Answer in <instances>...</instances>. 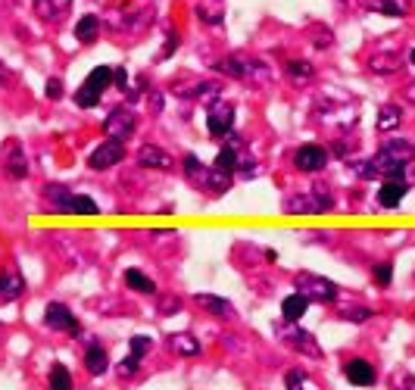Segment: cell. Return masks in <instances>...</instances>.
<instances>
[{"label": "cell", "mask_w": 415, "mask_h": 390, "mask_svg": "<svg viewBox=\"0 0 415 390\" xmlns=\"http://www.w3.org/2000/svg\"><path fill=\"white\" fill-rule=\"evenodd\" d=\"M69 212H72V216H97V212H100V206L94 203L91 197H85V194H75V197H72Z\"/></svg>", "instance_id": "33"}, {"label": "cell", "mask_w": 415, "mask_h": 390, "mask_svg": "<svg viewBox=\"0 0 415 390\" xmlns=\"http://www.w3.org/2000/svg\"><path fill=\"white\" fill-rule=\"evenodd\" d=\"M72 197H75V194H69V187H66V185H57V181L44 185V200H47V210H50V212H59V216H69Z\"/></svg>", "instance_id": "11"}, {"label": "cell", "mask_w": 415, "mask_h": 390, "mask_svg": "<svg viewBox=\"0 0 415 390\" xmlns=\"http://www.w3.org/2000/svg\"><path fill=\"white\" fill-rule=\"evenodd\" d=\"M135 129H138V116L129 106H116V110L103 119V131L116 140H129L131 134H135Z\"/></svg>", "instance_id": "5"}, {"label": "cell", "mask_w": 415, "mask_h": 390, "mask_svg": "<svg viewBox=\"0 0 415 390\" xmlns=\"http://www.w3.org/2000/svg\"><path fill=\"white\" fill-rule=\"evenodd\" d=\"M44 325L50 328V331L72 334V338H78V334H82V328H78V319H75V315H72L63 303H47V309H44Z\"/></svg>", "instance_id": "6"}, {"label": "cell", "mask_w": 415, "mask_h": 390, "mask_svg": "<svg viewBox=\"0 0 415 390\" xmlns=\"http://www.w3.org/2000/svg\"><path fill=\"white\" fill-rule=\"evenodd\" d=\"M125 284H129L131 291H138V294H153L156 291V284H153L140 268H129V272H125Z\"/></svg>", "instance_id": "29"}, {"label": "cell", "mask_w": 415, "mask_h": 390, "mask_svg": "<svg viewBox=\"0 0 415 390\" xmlns=\"http://www.w3.org/2000/svg\"><path fill=\"white\" fill-rule=\"evenodd\" d=\"M340 315L347 322H365V319H372V309H344Z\"/></svg>", "instance_id": "41"}, {"label": "cell", "mask_w": 415, "mask_h": 390, "mask_svg": "<svg viewBox=\"0 0 415 390\" xmlns=\"http://www.w3.org/2000/svg\"><path fill=\"white\" fill-rule=\"evenodd\" d=\"M409 194V185H406L403 178H397V181H384L381 185V191H378V200H381V206L384 210H393V206H400V200Z\"/></svg>", "instance_id": "14"}, {"label": "cell", "mask_w": 415, "mask_h": 390, "mask_svg": "<svg viewBox=\"0 0 415 390\" xmlns=\"http://www.w3.org/2000/svg\"><path fill=\"white\" fill-rule=\"evenodd\" d=\"M400 119H403V110L397 103H384L378 110V131H393L400 125Z\"/></svg>", "instance_id": "26"}, {"label": "cell", "mask_w": 415, "mask_h": 390, "mask_svg": "<svg viewBox=\"0 0 415 390\" xmlns=\"http://www.w3.org/2000/svg\"><path fill=\"white\" fill-rule=\"evenodd\" d=\"M344 375H347V381L356 384V387L378 384V372H374V366H372V362H365V359H350L344 366Z\"/></svg>", "instance_id": "10"}, {"label": "cell", "mask_w": 415, "mask_h": 390, "mask_svg": "<svg viewBox=\"0 0 415 390\" xmlns=\"http://www.w3.org/2000/svg\"><path fill=\"white\" fill-rule=\"evenodd\" d=\"M284 212H291V216H322V212H328L322 203H312V197H303V194H300V197H291L284 203Z\"/></svg>", "instance_id": "17"}, {"label": "cell", "mask_w": 415, "mask_h": 390, "mask_svg": "<svg viewBox=\"0 0 415 390\" xmlns=\"http://www.w3.org/2000/svg\"><path fill=\"white\" fill-rule=\"evenodd\" d=\"M372 275H374V281H378V287H391V281H393V266H391V262H381V266L372 268Z\"/></svg>", "instance_id": "37"}, {"label": "cell", "mask_w": 415, "mask_h": 390, "mask_svg": "<svg viewBox=\"0 0 415 390\" xmlns=\"http://www.w3.org/2000/svg\"><path fill=\"white\" fill-rule=\"evenodd\" d=\"M169 347L175 349L178 356H200V353H203V347H200V340L194 338L191 331H178V334H169Z\"/></svg>", "instance_id": "19"}, {"label": "cell", "mask_w": 415, "mask_h": 390, "mask_svg": "<svg viewBox=\"0 0 415 390\" xmlns=\"http://www.w3.org/2000/svg\"><path fill=\"white\" fill-rule=\"evenodd\" d=\"M22 291H25V281H22V275H19V272H13V268H6V272H0V294H3L6 300H16V297H22Z\"/></svg>", "instance_id": "21"}, {"label": "cell", "mask_w": 415, "mask_h": 390, "mask_svg": "<svg viewBox=\"0 0 415 390\" xmlns=\"http://www.w3.org/2000/svg\"><path fill=\"white\" fill-rule=\"evenodd\" d=\"M206 129H210L212 138H225V134H231L234 106L228 103V100H222V97L210 100V106H206Z\"/></svg>", "instance_id": "4"}, {"label": "cell", "mask_w": 415, "mask_h": 390, "mask_svg": "<svg viewBox=\"0 0 415 390\" xmlns=\"http://www.w3.org/2000/svg\"><path fill=\"white\" fill-rule=\"evenodd\" d=\"M275 334H278L281 344L291 347L293 353H303V356H310V359H319V356H322V349H319L316 338H312L310 331H303L300 325H293V322H278Z\"/></svg>", "instance_id": "1"}, {"label": "cell", "mask_w": 415, "mask_h": 390, "mask_svg": "<svg viewBox=\"0 0 415 390\" xmlns=\"http://www.w3.org/2000/svg\"><path fill=\"white\" fill-rule=\"evenodd\" d=\"M175 47H178V38H175V35H169V38H166V47H163V53H159V59L172 57V53H175Z\"/></svg>", "instance_id": "45"}, {"label": "cell", "mask_w": 415, "mask_h": 390, "mask_svg": "<svg viewBox=\"0 0 415 390\" xmlns=\"http://www.w3.org/2000/svg\"><path fill=\"white\" fill-rule=\"evenodd\" d=\"M184 172H187V178H191L194 185H200V187L206 185V175H210V169H206L197 157H184Z\"/></svg>", "instance_id": "32"}, {"label": "cell", "mask_w": 415, "mask_h": 390, "mask_svg": "<svg viewBox=\"0 0 415 390\" xmlns=\"http://www.w3.org/2000/svg\"><path fill=\"white\" fill-rule=\"evenodd\" d=\"M138 163L147 166V169H169V166H172V157L163 150V147L144 144V147H140V153H138Z\"/></svg>", "instance_id": "15"}, {"label": "cell", "mask_w": 415, "mask_h": 390, "mask_svg": "<svg viewBox=\"0 0 415 390\" xmlns=\"http://www.w3.org/2000/svg\"><path fill=\"white\" fill-rule=\"evenodd\" d=\"M412 63H415V50H412Z\"/></svg>", "instance_id": "49"}, {"label": "cell", "mask_w": 415, "mask_h": 390, "mask_svg": "<svg viewBox=\"0 0 415 390\" xmlns=\"http://www.w3.org/2000/svg\"><path fill=\"white\" fill-rule=\"evenodd\" d=\"M197 19H203L206 25H222L225 13H222V6H216V10H210V0H206V3H200V6H197Z\"/></svg>", "instance_id": "35"}, {"label": "cell", "mask_w": 415, "mask_h": 390, "mask_svg": "<svg viewBox=\"0 0 415 390\" xmlns=\"http://www.w3.org/2000/svg\"><path fill=\"white\" fill-rule=\"evenodd\" d=\"M363 6L372 13H381V16H406V6L400 0H363Z\"/></svg>", "instance_id": "25"}, {"label": "cell", "mask_w": 415, "mask_h": 390, "mask_svg": "<svg viewBox=\"0 0 415 390\" xmlns=\"http://www.w3.org/2000/svg\"><path fill=\"white\" fill-rule=\"evenodd\" d=\"M44 94L50 100H59L63 97V82H59V78H50V82H47V87H44Z\"/></svg>", "instance_id": "43"}, {"label": "cell", "mask_w": 415, "mask_h": 390, "mask_svg": "<svg viewBox=\"0 0 415 390\" xmlns=\"http://www.w3.org/2000/svg\"><path fill=\"white\" fill-rule=\"evenodd\" d=\"M69 6V0H35V13H38V19H59L63 16V10Z\"/></svg>", "instance_id": "28"}, {"label": "cell", "mask_w": 415, "mask_h": 390, "mask_svg": "<svg viewBox=\"0 0 415 390\" xmlns=\"http://www.w3.org/2000/svg\"><path fill=\"white\" fill-rule=\"evenodd\" d=\"M3 82H6V66L0 63V85H3Z\"/></svg>", "instance_id": "48"}, {"label": "cell", "mask_w": 415, "mask_h": 390, "mask_svg": "<svg viewBox=\"0 0 415 390\" xmlns=\"http://www.w3.org/2000/svg\"><path fill=\"white\" fill-rule=\"evenodd\" d=\"M153 110H163V94H153Z\"/></svg>", "instance_id": "47"}, {"label": "cell", "mask_w": 415, "mask_h": 390, "mask_svg": "<svg viewBox=\"0 0 415 390\" xmlns=\"http://www.w3.org/2000/svg\"><path fill=\"white\" fill-rule=\"evenodd\" d=\"M403 97L409 100V103H415V85H409V87H406V91H403Z\"/></svg>", "instance_id": "46"}, {"label": "cell", "mask_w": 415, "mask_h": 390, "mask_svg": "<svg viewBox=\"0 0 415 390\" xmlns=\"http://www.w3.org/2000/svg\"><path fill=\"white\" fill-rule=\"evenodd\" d=\"M112 85L122 91V87H129V72L125 69H112Z\"/></svg>", "instance_id": "44"}, {"label": "cell", "mask_w": 415, "mask_h": 390, "mask_svg": "<svg viewBox=\"0 0 415 390\" xmlns=\"http://www.w3.org/2000/svg\"><path fill=\"white\" fill-rule=\"evenodd\" d=\"M244 82L263 87L272 82V69L265 63H259V59H244Z\"/></svg>", "instance_id": "20"}, {"label": "cell", "mask_w": 415, "mask_h": 390, "mask_svg": "<svg viewBox=\"0 0 415 390\" xmlns=\"http://www.w3.org/2000/svg\"><path fill=\"white\" fill-rule=\"evenodd\" d=\"M293 163H297L300 172H322L325 163H328V150L319 144H303V147H297V153H293Z\"/></svg>", "instance_id": "9"}, {"label": "cell", "mask_w": 415, "mask_h": 390, "mask_svg": "<svg viewBox=\"0 0 415 390\" xmlns=\"http://www.w3.org/2000/svg\"><path fill=\"white\" fill-rule=\"evenodd\" d=\"M197 306H203L206 312L219 315V319H234V306L225 297H216V294H197Z\"/></svg>", "instance_id": "16"}, {"label": "cell", "mask_w": 415, "mask_h": 390, "mask_svg": "<svg viewBox=\"0 0 415 390\" xmlns=\"http://www.w3.org/2000/svg\"><path fill=\"white\" fill-rule=\"evenodd\" d=\"M297 294H303L310 303H337V284L312 272L297 275Z\"/></svg>", "instance_id": "2"}, {"label": "cell", "mask_w": 415, "mask_h": 390, "mask_svg": "<svg viewBox=\"0 0 415 390\" xmlns=\"http://www.w3.org/2000/svg\"><path fill=\"white\" fill-rule=\"evenodd\" d=\"M284 384H287V390H303L306 387V372L303 368H291V372L284 375Z\"/></svg>", "instance_id": "38"}, {"label": "cell", "mask_w": 415, "mask_h": 390, "mask_svg": "<svg viewBox=\"0 0 415 390\" xmlns=\"http://www.w3.org/2000/svg\"><path fill=\"white\" fill-rule=\"evenodd\" d=\"M106 366H110V356H106V349L100 344H91L85 349V368H88L91 375H103Z\"/></svg>", "instance_id": "23"}, {"label": "cell", "mask_w": 415, "mask_h": 390, "mask_svg": "<svg viewBox=\"0 0 415 390\" xmlns=\"http://www.w3.org/2000/svg\"><path fill=\"white\" fill-rule=\"evenodd\" d=\"M206 191H212V194H225L231 187V172H222V169H216L212 166L210 175H206Z\"/></svg>", "instance_id": "30"}, {"label": "cell", "mask_w": 415, "mask_h": 390, "mask_svg": "<svg viewBox=\"0 0 415 390\" xmlns=\"http://www.w3.org/2000/svg\"><path fill=\"white\" fill-rule=\"evenodd\" d=\"M216 169H222V172L238 169V150H234V147H222V150L216 153Z\"/></svg>", "instance_id": "34"}, {"label": "cell", "mask_w": 415, "mask_h": 390, "mask_svg": "<svg viewBox=\"0 0 415 390\" xmlns=\"http://www.w3.org/2000/svg\"><path fill=\"white\" fill-rule=\"evenodd\" d=\"M138 366H140V359H135V356H125L122 362H119V375H122V378H129V375H135L138 372Z\"/></svg>", "instance_id": "40"}, {"label": "cell", "mask_w": 415, "mask_h": 390, "mask_svg": "<svg viewBox=\"0 0 415 390\" xmlns=\"http://www.w3.org/2000/svg\"><path fill=\"white\" fill-rule=\"evenodd\" d=\"M50 390H72V372L63 362H57L50 368Z\"/></svg>", "instance_id": "31"}, {"label": "cell", "mask_w": 415, "mask_h": 390, "mask_svg": "<svg viewBox=\"0 0 415 390\" xmlns=\"http://www.w3.org/2000/svg\"><path fill=\"white\" fill-rule=\"evenodd\" d=\"M400 66H403V57H400L397 50H378V53H372V59H369V69L374 75H391Z\"/></svg>", "instance_id": "13"}, {"label": "cell", "mask_w": 415, "mask_h": 390, "mask_svg": "<svg viewBox=\"0 0 415 390\" xmlns=\"http://www.w3.org/2000/svg\"><path fill=\"white\" fill-rule=\"evenodd\" d=\"M306 309H310V300H306L303 294H291V297L281 300V319L284 322H300L306 315Z\"/></svg>", "instance_id": "18"}, {"label": "cell", "mask_w": 415, "mask_h": 390, "mask_svg": "<svg viewBox=\"0 0 415 390\" xmlns=\"http://www.w3.org/2000/svg\"><path fill=\"white\" fill-rule=\"evenodd\" d=\"M97 35H100V19L97 16H82L78 19V25H75V38L82 44H91V41H97Z\"/></svg>", "instance_id": "24"}, {"label": "cell", "mask_w": 415, "mask_h": 390, "mask_svg": "<svg viewBox=\"0 0 415 390\" xmlns=\"http://www.w3.org/2000/svg\"><path fill=\"white\" fill-rule=\"evenodd\" d=\"M122 157H125V140L106 138L103 144H97V150L88 157V166L91 169H112L116 163H122Z\"/></svg>", "instance_id": "7"}, {"label": "cell", "mask_w": 415, "mask_h": 390, "mask_svg": "<svg viewBox=\"0 0 415 390\" xmlns=\"http://www.w3.org/2000/svg\"><path fill=\"white\" fill-rule=\"evenodd\" d=\"M3 172L13 181H22L29 175V159H25V150L19 140H6L3 144Z\"/></svg>", "instance_id": "8"}, {"label": "cell", "mask_w": 415, "mask_h": 390, "mask_svg": "<svg viewBox=\"0 0 415 390\" xmlns=\"http://www.w3.org/2000/svg\"><path fill=\"white\" fill-rule=\"evenodd\" d=\"M129 347H131V356H135V359H144V356L150 353L153 340H150V338H144V334H135V338L129 340Z\"/></svg>", "instance_id": "36"}, {"label": "cell", "mask_w": 415, "mask_h": 390, "mask_svg": "<svg viewBox=\"0 0 415 390\" xmlns=\"http://www.w3.org/2000/svg\"><path fill=\"white\" fill-rule=\"evenodd\" d=\"M110 85H112V69L110 66H97V69H91V75L85 78V85L78 87L72 100H75L82 110H91V106L100 100V94H103Z\"/></svg>", "instance_id": "3"}, {"label": "cell", "mask_w": 415, "mask_h": 390, "mask_svg": "<svg viewBox=\"0 0 415 390\" xmlns=\"http://www.w3.org/2000/svg\"><path fill=\"white\" fill-rule=\"evenodd\" d=\"M381 150H384L387 153V157H393V159H397V163H409V159L415 157V147L409 144V140H387V144L384 147H381Z\"/></svg>", "instance_id": "27"}, {"label": "cell", "mask_w": 415, "mask_h": 390, "mask_svg": "<svg viewBox=\"0 0 415 390\" xmlns=\"http://www.w3.org/2000/svg\"><path fill=\"white\" fill-rule=\"evenodd\" d=\"M393 390H415V375L409 372L393 375Z\"/></svg>", "instance_id": "39"}, {"label": "cell", "mask_w": 415, "mask_h": 390, "mask_svg": "<svg viewBox=\"0 0 415 390\" xmlns=\"http://www.w3.org/2000/svg\"><path fill=\"white\" fill-rule=\"evenodd\" d=\"M178 309H182V300H178V297H163V300H159V312H163V315L178 312Z\"/></svg>", "instance_id": "42"}, {"label": "cell", "mask_w": 415, "mask_h": 390, "mask_svg": "<svg viewBox=\"0 0 415 390\" xmlns=\"http://www.w3.org/2000/svg\"><path fill=\"white\" fill-rule=\"evenodd\" d=\"M212 3H222V0H212Z\"/></svg>", "instance_id": "50"}, {"label": "cell", "mask_w": 415, "mask_h": 390, "mask_svg": "<svg viewBox=\"0 0 415 390\" xmlns=\"http://www.w3.org/2000/svg\"><path fill=\"white\" fill-rule=\"evenodd\" d=\"M284 72H287V78H291L293 85H310L312 75H316L312 63H306V59H287Z\"/></svg>", "instance_id": "22"}, {"label": "cell", "mask_w": 415, "mask_h": 390, "mask_svg": "<svg viewBox=\"0 0 415 390\" xmlns=\"http://www.w3.org/2000/svg\"><path fill=\"white\" fill-rule=\"evenodd\" d=\"M178 97H191V100H216L222 94L219 82H194V85H175Z\"/></svg>", "instance_id": "12"}]
</instances>
